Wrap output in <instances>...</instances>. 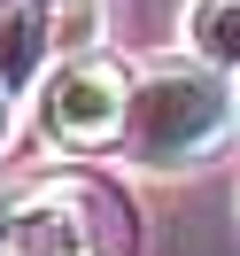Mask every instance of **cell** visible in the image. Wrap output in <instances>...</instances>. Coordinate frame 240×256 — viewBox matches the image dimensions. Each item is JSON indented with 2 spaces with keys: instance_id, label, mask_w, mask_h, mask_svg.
I'll list each match as a JSON object with an SVG mask.
<instances>
[{
  "instance_id": "cell-1",
  "label": "cell",
  "mask_w": 240,
  "mask_h": 256,
  "mask_svg": "<svg viewBox=\"0 0 240 256\" xmlns=\"http://www.w3.org/2000/svg\"><path fill=\"white\" fill-rule=\"evenodd\" d=\"M233 132H240V94L225 70H209V62L140 70L132 124H124V156L140 171H202L209 156H225Z\"/></svg>"
},
{
  "instance_id": "cell-2",
  "label": "cell",
  "mask_w": 240,
  "mask_h": 256,
  "mask_svg": "<svg viewBox=\"0 0 240 256\" xmlns=\"http://www.w3.org/2000/svg\"><path fill=\"white\" fill-rule=\"evenodd\" d=\"M132 86H140V78H132L116 54H78V62H62L47 78V101H39L47 140L70 148V156L124 140V124H132Z\"/></svg>"
},
{
  "instance_id": "cell-3",
  "label": "cell",
  "mask_w": 240,
  "mask_h": 256,
  "mask_svg": "<svg viewBox=\"0 0 240 256\" xmlns=\"http://www.w3.org/2000/svg\"><path fill=\"white\" fill-rule=\"evenodd\" d=\"M0 218H8V256H109L116 202L85 178H54V186L16 194Z\"/></svg>"
},
{
  "instance_id": "cell-4",
  "label": "cell",
  "mask_w": 240,
  "mask_h": 256,
  "mask_svg": "<svg viewBox=\"0 0 240 256\" xmlns=\"http://www.w3.org/2000/svg\"><path fill=\"white\" fill-rule=\"evenodd\" d=\"M62 39V16H54V0H23L0 16V86L8 94H31L47 78V54Z\"/></svg>"
},
{
  "instance_id": "cell-5",
  "label": "cell",
  "mask_w": 240,
  "mask_h": 256,
  "mask_svg": "<svg viewBox=\"0 0 240 256\" xmlns=\"http://www.w3.org/2000/svg\"><path fill=\"white\" fill-rule=\"evenodd\" d=\"M186 39H194V62L233 78L240 70V0H194L186 8Z\"/></svg>"
},
{
  "instance_id": "cell-6",
  "label": "cell",
  "mask_w": 240,
  "mask_h": 256,
  "mask_svg": "<svg viewBox=\"0 0 240 256\" xmlns=\"http://www.w3.org/2000/svg\"><path fill=\"white\" fill-rule=\"evenodd\" d=\"M8 101H16V94H8V86H0V156H8Z\"/></svg>"
},
{
  "instance_id": "cell-7",
  "label": "cell",
  "mask_w": 240,
  "mask_h": 256,
  "mask_svg": "<svg viewBox=\"0 0 240 256\" xmlns=\"http://www.w3.org/2000/svg\"><path fill=\"white\" fill-rule=\"evenodd\" d=\"M0 256H8V218H0Z\"/></svg>"
},
{
  "instance_id": "cell-8",
  "label": "cell",
  "mask_w": 240,
  "mask_h": 256,
  "mask_svg": "<svg viewBox=\"0 0 240 256\" xmlns=\"http://www.w3.org/2000/svg\"><path fill=\"white\" fill-rule=\"evenodd\" d=\"M0 16H8V0H0Z\"/></svg>"
},
{
  "instance_id": "cell-9",
  "label": "cell",
  "mask_w": 240,
  "mask_h": 256,
  "mask_svg": "<svg viewBox=\"0 0 240 256\" xmlns=\"http://www.w3.org/2000/svg\"><path fill=\"white\" fill-rule=\"evenodd\" d=\"M54 8H62V0H54Z\"/></svg>"
}]
</instances>
